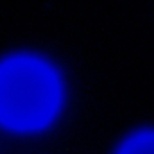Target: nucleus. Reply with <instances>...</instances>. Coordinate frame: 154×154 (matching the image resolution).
Masks as SVG:
<instances>
[{
	"instance_id": "obj_1",
	"label": "nucleus",
	"mask_w": 154,
	"mask_h": 154,
	"mask_svg": "<svg viewBox=\"0 0 154 154\" xmlns=\"http://www.w3.org/2000/svg\"><path fill=\"white\" fill-rule=\"evenodd\" d=\"M61 84L52 66L36 57L0 63V124L18 131L47 125L59 108Z\"/></svg>"
},
{
	"instance_id": "obj_2",
	"label": "nucleus",
	"mask_w": 154,
	"mask_h": 154,
	"mask_svg": "<svg viewBox=\"0 0 154 154\" xmlns=\"http://www.w3.org/2000/svg\"><path fill=\"white\" fill-rule=\"evenodd\" d=\"M118 154H154V133H140L127 140Z\"/></svg>"
}]
</instances>
